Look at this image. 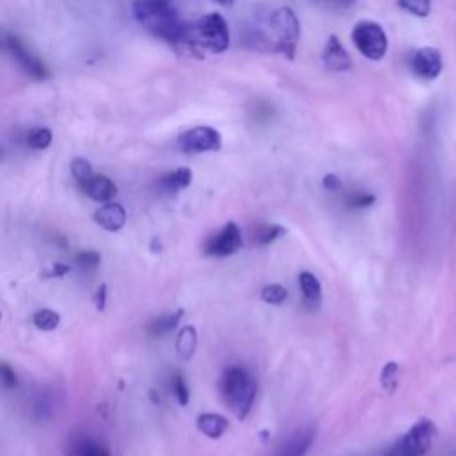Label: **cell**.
I'll use <instances>...</instances> for the list:
<instances>
[{"label":"cell","mask_w":456,"mask_h":456,"mask_svg":"<svg viewBox=\"0 0 456 456\" xmlns=\"http://www.w3.org/2000/svg\"><path fill=\"white\" fill-rule=\"evenodd\" d=\"M134 18L156 38L180 46L186 38V25L171 0H136L132 6Z\"/></svg>","instance_id":"obj_1"},{"label":"cell","mask_w":456,"mask_h":456,"mask_svg":"<svg viewBox=\"0 0 456 456\" xmlns=\"http://www.w3.org/2000/svg\"><path fill=\"white\" fill-rule=\"evenodd\" d=\"M182 49L186 52L202 57V50L213 53H223L230 46V31L228 23L220 13H210L203 18L186 25V38Z\"/></svg>","instance_id":"obj_2"},{"label":"cell","mask_w":456,"mask_h":456,"mask_svg":"<svg viewBox=\"0 0 456 456\" xmlns=\"http://www.w3.org/2000/svg\"><path fill=\"white\" fill-rule=\"evenodd\" d=\"M220 391L223 395L224 403L232 410L239 421L250 415L253 408L255 398H257V385L253 378L248 374L246 369L243 367H230L227 369L221 376Z\"/></svg>","instance_id":"obj_3"},{"label":"cell","mask_w":456,"mask_h":456,"mask_svg":"<svg viewBox=\"0 0 456 456\" xmlns=\"http://www.w3.org/2000/svg\"><path fill=\"white\" fill-rule=\"evenodd\" d=\"M270 31L273 36V50L293 59L300 42L301 27L296 13L291 8H280L271 15Z\"/></svg>","instance_id":"obj_4"},{"label":"cell","mask_w":456,"mask_h":456,"mask_svg":"<svg viewBox=\"0 0 456 456\" xmlns=\"http://www.w3.org/2000/svg\"><path fill=\"white\" fill-rule=\"evenodd\" d=\"M351 38H353L358 52L371 61H381L387 53L388 39L380 23L371 22V20L358 22L355 25Z\"/></svg>","instance_id":"obj_5"},{"label":"cell","mask_w":456,"mask_h":456,"mask_svg":"<svg viewBox=\"0 0 456 456\" xmlns=\"http://www.w3.org/2000/svg\"><path fill=\"white\" fill-rule=\"evenodd\" d=\"M437 435V426L430 419H419L410 430L399 438L391 456H424L430 451L431 442Z\"/></svg>","instance_id":"obj_6"},{"label":"cell","mask_w":456,"mask_h":456,"mask_svg":"<svg viewBox=\"0 0 456 456\" xmlns=\"http://www.w3.org/2000/svg\"><path fill=\"white\" fill-rule=\"evenodd\" d=\"M4 49L8 50L9 56L13 57V61H16V65L22 68L23 73L31 77L34 80L46 79V68L38 57L23 45L22 39L15 34H4Z\"/></svg>","instance_id":"obj_7"},{"label":"cell","mask_w":456,"mask_h":456,"mask_svg":"<svg viewBox=\"0 0 456 456\" xmlns=\"http://www.w3.org/2000/svg\"><path fill=\"white\" fill-rule=\"evenodd\" d=\"M179 146L186 153L217 152L221 148V134L213 127H193L180 134Z\"/></svg>","instance_id":"obj_8"},{"label":"cell","mask_w":456,"mask_h":456,"mask_svg":"<svg viewBox=\"0 0 456 456\" xmlns=\"http://www.w3.org/2000/svg\"><path fill=\"white\" fill-rule=\"evenodd\" d=\"M243 248V234L234 221L224 224L216 236L210 237L205 244V253L214 257H228Z\"/></svg>","instance_id":"obj_9"},{"label":"cell","mask_w":456,"mask_h":456,"mask_svg":"<svg viewBox=\"0 0 456 456\" xmlns=\"http://www.w3.org/2000/svg\"><path fill=\"white\" fill-rule=\"evenodd\" d=\"M412 70L424 80H435L442 72V53L437 49H421L412 57Z\"/></svg>","instance_id":"obj_10"},{"label":"cell","mask_w":456,"mask_h":456,"mask_svg":"<svg viewBox=\"0 0 456 456\" xmlns=\"http://www.w3.org/2000/svg\"><path fill=\"white\" fill-rule=\"evenodd\" d=\"M323 65L327 66L330 72H346L351 68V57L348 50L342 46L337 36L331 34L328 38L327 45L323 50Z\"/></svg>","instance_id":"obj_11"},{"label":"cell","mask_w":456,"mask_h":456,"mask_svg":"<svg viewBox=\"0 0 456 456\" xmlns=\"http://www.w3.org/2000/svg\"><path fill=\"white\" fill-rule=\"evenodd\" d=\"M93 217H95V223L107 232H118L127 223V213L122 203H106L96 210Z\"/></svg>","instance_id":"obj_12"},{"label":"cell","mask_w":456,"mask_h":456,"mask_svg":"<svg viewBox=\"0 0 456 456\" xmlns=\"http://www.w3.org/2000/svg\"><path fill=\"white\" fill-rule=\"evenodd\" d=\"M314 438H316V435H314V430H310V428L296 430L278 448L274 456H305L308 452V449H310Z\"/></svg>","instance_id":"obj_13"},{"label":"cell","mask_w":456,"mask_h":456,"mask_svg":"<svg viewBox=\"0 0 456 456\" xmlns=\"http://www.w3.org/2000/svg\"><path fill=\"white\" fill-rule=\"evenodd\" d=\"M82 191L88 194L95 202H106L109 203L114 196H116V186L113 180L106 175H95L89 179L88 182L82 186Z\"/></svg>","instance_id":"obj_14"},{"label":"cell","mask_w":456,"mask_h":456,"mask_svg":"<svg viewBox=\"0 0 456 456\" xmlns=\"http://www.w3.org/2000/svg\"><path fill=\"white\" fill-rule=\"evenodd\" d=\"M228 426L230 424H228L227 417L220 414H210V412L198 415L196 419V428L209 438H221L227 433Z\"/></svg>","instance_id":"obj_15"},{"label":"cell","mask_w":456,"mask_h":456,"mask_svg":"<svg viewBox=\"0 0 456 456\" xmlns=\"http://www.w3.org/2000/svg\"><path fill=\"white\" fill-rule=\"evenodd\" d=\"M193 182V171L189 167H177V170L170 171L166 175L160 179L159 186L164 193L175 194L179 191L186 189V187L191 186Z\"/></svg>","instance_id":"obj_16"},{"label":"cell","mask_w":456,"mask_h":456,"mask_svg":"<svg viewBox=\"0 0 456 456\" xmlns=\"http://www.w3.org/2000/svg\"><path fill=\"white\" fill-rule=\"evenodd\" d=\"M298 278H300V289L301 293H303L305 301H307L308 305H312V307H314V305H319L323 289H321V281L317 280L316 274L303 271Z\"/></svg>","instance_id":"obj_17"},{"label":"cell","mask_w":456,"mask_h":456,"mask_svg":"<svg viewBox=\"0 0 456 456\" xmlns=\"http://www.w3.org/2000/svg\"><path fill=\"white\" fill-rule=\"evenodd\" d=\"M177 353L182 360H189L194 355L198 346V334L194 327H186L180 330L179 337H177Z\"/></svg>","instance_id":"obj_18"},{"label":"cell","mask_w":456,"mask_h":456,"mask_svg":"<svg viewBox=\"0 0 456 456\" xmlns=\"http://www.w3.org/2000/svg\"><path fill=\"white\" fill-rule=\"evenodd\" d=\"M182 316H184V310H177L173 312V314H166V316L150 321L148 324L150 335H153V337H164V335L171 334V331L177 328L179 321L182 319Z\"/></svg>","instance_id":"obj_19"},{"label":"cell","mask_w":456,"mask_h":456,"mask_svg":"<svg viewBox=\"0 0 456 456\" xmlns=\"http://www.w3.org/2000/svg\"><path fill=\"white\" fill-rule=\"evenodd\" d=\"M32 323H34L36 328L43 331H52L59 327L61 323V316L57 312L50 310V308H39L32 314Z\"/></svg>","instance_id":"obj_20"},{"label":"cell","mask_w":456,"mask_h":456,"mask_svg":"<svg viewBox=\"0 0 456 456\" xmlns=\"http://www.w3.org/2000/svg\"><path fill=\"white\" fill-rule=\"evenodd\" d=\"M25 141L32 150H45L52 143V130L46 129V127H34V129L29 130Z\"/></svg>","instance_id":"obj_21"},{"label":"cell","mask_w":456,"mask_h":456,"mask_svg":"<svg viewBox=\"0 0 456 456\" xmlns=\"http://www.w3.org/2000/svg\"><path fill=\"white\" fill-rule=\"evenodd\" d=\"M284 234L285 228L280 227V224H260L253 236V243L259 244V246H267V244L277 241L278 237L284 236Z\"/></svg>","instance_id":"obj_22"},{"label":"cell","mask_w":456,"mask_h":456,"mask_svg":"<svg viewBox=\"0 0 456 456\" xmlns=\"http://www.w3.org/2000/svg\"><path fill=\"white\" fill-rule=\"evenodd\" d=\"M380 381H381V387H384L385 392H388V394H394L395 391H398V385H399V364L398 362H387L385 364V367L381 369V376H380Z\"/></svg>","instance_id":"obj_23"},{"label":"cell","mask_w":456,"mask_h":456,"mask_svg":"<svg viewBox=\"0 0 456 456\" xmlns=\"http://www.w3.org/2000/svg\"><path fill=\"white\" fill-rule=\"evenodd\" d=\"M398 4L399 8L419 18H426L431 13V0H398Z\"/></svg>","instance_id":"obj_24"},{"label":"cell","mask_w":456,"mask_h":456,"mask_svg":"<svg viewBox=\"0 0 456 456\" xmlns=\"http://www.w3.org/2000/svg\"><path fill=\"white\" fill-rule=\"evenodd\" d=\"M72 175H73V179L77 180V184L82 187L89 179H93V177H95V173H93V166L89 164V160L79 157V159H75L72 163Z\"/></svg>","instance_id":"obj_25"},{"label":"cell","mask_w":456,"mask_h":456,"mask_svg":"<svg viewBox=\"0 0 456 456\" xmlns=\"http://www.w3.org/2000/svg\"><path fill=\"white\" fill-rule=\"evenodd\" d=\"M287 296H289V293H287V289L280 284L266 285L262 289V293H260V298L270 305H281L287 300Z\"/></svg>","instance_id":"obj_26"},{"label":"cell","mask_w":456,"mask_h":456,"mask_svg":"<svg viewBox=\"0 0 456 456\" xmlns=\"http://www.w3.org/2000/svg\"><path fill=\"white\" fill-rule=\"evenodd\" d=\"M171 388H173V394H175L180 407H187V403H189V387H187V381L182 373H175L173 381H171Z\"/></svg>","instance_id":"obj_27"},{"label":"cell","mask_w":456,"mask_h":456,"mask_svg":"<svg viewBox=\"0 0 456 456\" xmlns=\"http://www.w3.org/2000/svg\"><path fill=\"white\" fill-rule=\"evenodd\" d=\"M95 445L96 442L91 441L89 437H77L72 441V445L68 449V456H88Z\"/></svg>","instance_id":"obj_28"},{"label":"cell","mask_w":456,"mask_h":456,"mask_svg":"<svg viewBox=\"0 0 456 456\" xmlns=\"http://www.w3.org/2000/svg\"><path fill=\"white\" fill-rule=\"evenodd\" d=\"M376 202V196L371 193H353L348 196L346 203L351 209H367Z\"/></svg>","instance_id":"obj_29"},{"label":"cell","mask_w":456,"mask_h":456,"mask_svg":"<svg viewBox=\"0 0 456 456\" xmlns=\"http://www.w3.org/2000/svg\"><path fill=\"white\" fill-rule=\"evenodd\" d=\"M100 260H102V257H100L99 251L95 250H84L80 251V253L75 255V262L79 264L80 267H96L100 264Z\"/></svg>","instance_id":"obj_30"},{"label":"cell","mask_w":456,"mask_h":456,"mask_svg":"<svg viewBox=\"0 0 456 456\" xmlns=\"http://www.w3.org/2000/svg\"><path fill=\"white\" fill-rule=\"evenodd\" d=\"M0 376H2V384H4L6 388H15L18 385V378H16V373L9 367L8 364H2V369H0Z\"/></svg>","instance_id":"obj_31"},{"label":"cell","mask_w":456,"mask_h":456,"mask_svg":"<svg viewBox=\"0 0 456 456\" xmlns=\"http://www.w3.org/2000/svg\"><path fill=\"white\" fill-rule=\"evenodd\" d=\"M68 273H70V266L57 262V264H50V267L46 271H43L42 277L43 278H61Z\"/></svg>","instance_id":"obj_32"},{"label":"cell","mask_w":456,"mask_h":456,"mask_svg":"<svg viewBox=\"0 0 456 456\" xmlns=\"http://www.w3.org/2000/svg\"><path fill=\"white\" fill-rule=\"evenodd\" d=\"M93 300H95V305L99 310H103V308H106V301H107V285L106 284H102L99 289H96L95 298H93Z\"/></svg>","instance_id":"obj_33"},{"label":"cell","mask_w":456,"mask_h":456,"mask_svg":"<svg viewBox=\"0 0 456 456\" xmlns=\"http://www.w3.org/2000/svg\"><path fill=\"white\" fill-rule=\"evenodd\" d=\"M323 186L327 187L328 191H337L341 189V179L337 175H327L323 179Z\"/></svg>","instance_id":"obj_34"},{"label":"cell","mask_w":456,"mask_h":456,"mask_svg":"<svg viewBox=\"0 0 456 456\" xmlns=\"http://www.w3.org/2000/svg\"><path fill=\"white\" fill-rule=\"evenodd\" d=\"M88 456H110V455H109V451H107V449H103L102 445L96 444L95 448L91 449V452H89Z\"/></svg>","instance_id":"obj_35"},{"label":"cell","mask_w":456,"mask_h":456,"mask_svg":"<svg viewBox=\"0 0 456 456\" xmlns=\"http://www.w3.org/2000/svg\"><path fill=\"white\" fill-rule=\"evenodd\" d=\"M335 4L337 6H341V8H348V6H351V4H355V2H357V0H334Z\"/></svg>","instance_id":"obj_36"},{"label":"cell","mask_w":456,"mask_h":456,"mask_svg":"<svg viewBox=\"0 0 456 456\" xmlns=\"http://www.w3.org/2000/svg\"><path fill=\"white\" fill-rule=\"evenodd\" d=\"M217 4H221V6H234V0H216Z\"/></svg>","instance_id":"obj_37"},{"label":"cell","mask_w":456,"mask_h":456,"mask_svg":"<svg viewBox=\"0 0 456 456\" xmlns=\"http://www.w3.org/2000/svg\"><path fill=\"white\" fill-rule=\"evenodd\" d=\"M327 2H334V0H327Z\"/></svg>","instance_id":"obj_38"}]
</instances>
